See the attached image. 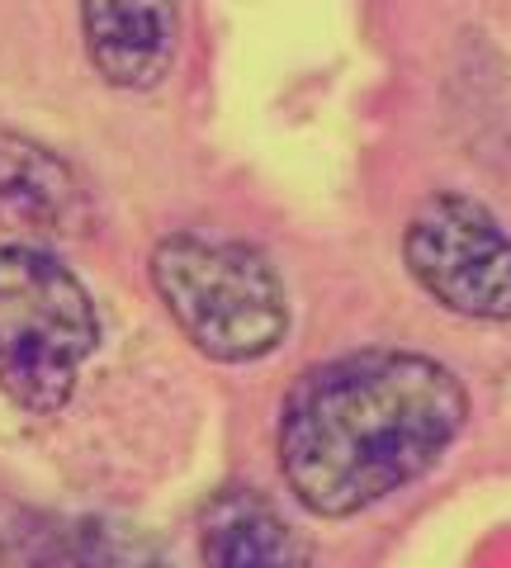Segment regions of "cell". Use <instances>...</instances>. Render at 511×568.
Masks as SVG:
<instances>
[{
	"label": "cell",
	"mask_w": 511,
	"mask_h": 568,
	"mask_svg": "<svg viewBox=\"0 0 511 568\" xmlns=\"http://www.w3.org/2000/svg\"><path fill=\"white\" fill-rule=\"evenodd\" d=\"M469 422V388L436 355L365 346L304 369L279 403L275 455L313 517L346 521L431 474Z\"/></svg>",
	"instance_id": "obj_1"
},
{
	"label": "cell",
	"mask_w": 511,
	"mask_h": 568,
	"mask_svg": "<svg viewBox=\"0 0 511 568\" xmlns=\"http://www.w3.org/2000/svg\"><path fill=\"white\" fill-rule=\"evenodd\" d=\"M152 290L171 323L204 361L252 365L270 355L289 332L285 280L260 246L185 227L152 246Z\"/></svg>",
	"instance_id": "obj_2"
},
{
	"label": "cell",
	"mask_w": 511,
	"mask_h": 568,
	"mask_svg": "<svg viewBox=\"0 0 511 568\" xmlns=\"http://www.w3.org/2000/svg\"><path fill=\"white\" fill-rule=\"evenodd\" d=\"M95 346L100 313L72 265L0 242V394L24 413H58Z\"/></svg>",
	"instance_id": "obj_3"
},
{
	"label": "cell",
	"mask_w": 511,
	"mask_h": 568,
	"mask_svg": "<svg viewBox=\"0 0 511 568\" xmlns=\"http://www.w3.org/2000/svg\"><path fill=\"white\" fill-rule=\"evenodd\" d=\"M408 275L469 323H511V233L469 194H427L402 227Z\"/></svg>",
	"instance_id": "obj_4"
},
{
	"label": "cell",
	"mask_w": 511,
	"mask_h": 568,
	"mask_svg": "<svg viewBox=\"0 0 511 568\" xmlns=\"http://www.w3.org/2000/svg\"><path fill=\"white\" fill-rule=\"evenodd\" d=\"M81 33L91 67L119 91H152L166 81L181 39V10L152 0H85Z\"/></svg>",
	"instance_id": "obj_5"
},
{
	"label": "cell",
	"mask_w": 511,
	"mask_h": 568,
	"mask_svg": "<svg viewBox=\"0 0 511 568\" xmlns=\"http://www.w3.org/2000/svg\"><path fill=\"white\" fill-rule=\"evenodd\" d=\"M0 223L33 237H72L91 223L76 171L39 138L0 129Z\"/></svg>",
	"instance_id": "obj_6"
},
{
	"label": "cell",
	"mask_w": 511,
	"mask_h": 568,
	"mask_svg": "<svg viewBox=\"0 0 511 568\" xmlns=\"http://www.w3.org/2000/svg\"><path fill=\"white\" fill-rule=\"evenodd\" d=\"M204 568H313V549L256 488H223L200 517Z\"/></svg>",
	"instance_id": "obj_7"
},
{
	"label": "cell",
	"mask_w": 511,
	"mask_h": 568,
	"mask_svg": "<svg viewBox=\"0 0 511 568\" xmlns=\"http://www.w3.org/2000/svg\"><path fill=\"white\" fill-rule=\"evenodd\" d=\"M67 559L76 568H162L156 545L143 530L95 517V521H76L72 540H67Z\"/></svg>",
	"instance_id": "obj_8"
}]
</instances>
